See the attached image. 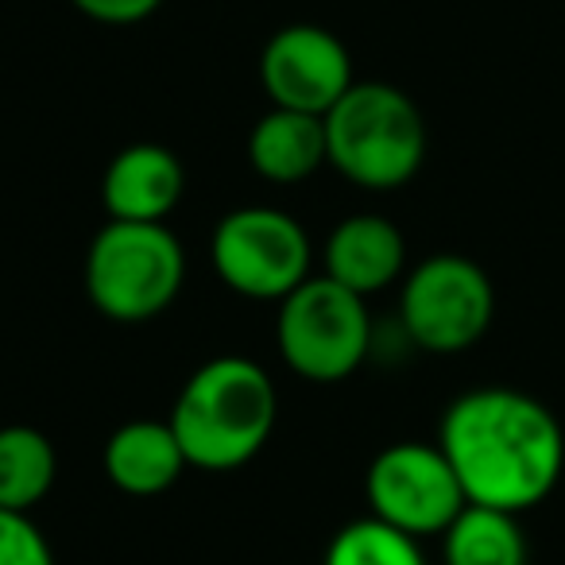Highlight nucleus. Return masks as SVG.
<instances>
[{
    "label": "nucleus",
    "instance_id": "f3484780",
    "mask_svg": "<svg viewBox=\"0 0 565 565\" xmlns=\"http://www.w3.org/2000/svg\"><path fill=\"white\" fill-rule=\"evenodd\" d=\"M0 565H55L47 534L32 523L28 511L0 508Z\"/></svg>",
    "mask_w": 565,
    "mask_h": 565
},
{
    "label": "nucleus",
    "instance_id": "2eb2a0df",
    "mask_svg": "<svg viewBox=\"0 0 565 565\" xmlns=\"http://www.w3.org/2000/svg\"><path fill=\"white\" fill-rule=\"evenodd\" d=\"M58 477V454L35 426H0V508L32 511Z\"/></svg>",
    "mask_w": 565,
    "mask_h": 565
},
{
    "label": "nucleus",
    "instance_id": "9d476101",
    "mask_svg": "<svg viewBox=\"0 0 565 565\" xmlns=\"http://www.w3.org/2000/svg\"><path fill=\"white\" fill-rule=\"evenodd\" d=\"M186 194L182 159L163 143H132L105 167L102 202L109 221H167Z\"/></svg>",
    "mask_w": 565,
    "mask_h": 565
},
{
    "label": "nucleus",
    "instance_id": "39448f33",
    "mask_svg": "<svg viewBox=\"0 0 565 565\" xmlns=\"http://www.w3.org/2000/svg\"><path fill=\"white\" fill-rule=\"evenodd\" d=\"M275 338L295 376L310 384H341L369 356L372 318L361 295L330 275H318L279 302Z\"/></svg>",
    "mask_w": 565,
    "mask_h": 565
},
{
    "label": "nucleus",
    "instance_id": "0eeeda50",
    "mask_svg": "<svg viewBox=\"0 0 565 565\" xmlns=\"http://www.w3.org/2000/svg\"><path fill=\"white\" fill-rule=\"evenodd\" d=\"M213 267L228 291L256 302L287 299L310 279V236L291 213L244 205L221 217L210 244Z\"/></svg>",
    "mask_w": 565,
    "mask_h": 565
},
{
    "label": "nucleus",
    "instance_id": "1a4fd4ad",
    "mask_svg": "<svg viewBox=\"0 0 565 565\" xmlns=\"http://www.w3.org/2000/svg\"><path fill=\"white\" fill-rule=\"evenodd\" d=\"M259 86L275 109L326 117L353 89V58L338 35L318 24L279 28L259 55Z\"/></svg>",
    "mask_w": 565,
    "mask_h": 565
},
{
    "label": "nucleus",
    "instance_id": "a211bd4d",
    "mask_svg": "<svg viewBox=\"0 0 565 565\" xmlns=\"http://www.w3.org/2000/svg\"><path fill=\"white\" fill-rule=\"evenodd\" d=\"M71 4L82 12V17L97 20V24L125 28V24H140V20H148L151 12H159L163 0H71Z\"/></svg>",
    "mask_w": 565,
    "mask_h": 565
},
{
    "label": "nucleus",
    "instance_id": "7ed1b4c3",
    "mask_svg": "<svg viewBox=\"0 0 565 565\" xmlns=\"http://www.w3.org/2000/svg\"><path fill=\"white\" fill-rule=\"evenodd\" d=\"M322 120L330 163L364 190L407 186L426 159V120L399 86L353 82Z\"/></svg>",
    "mask_w": 565,
    "mask_h": 565
},
{
    "label": "nucleus",
    "instance_id": "423d86ee",
    "mask_svg": "<svg viewBox=\"0 0 565 565\" xmlns=\"http://www.w3.org/2000/svg\"><path fill=\"white\" fill-rule=\"evenodd\" d=\"M399 318L418 349L454 356L472 349L495 318L488 271L461 252H438L403 279Z\"/></svg>",
    "mask_w": 565,
    "mask_h": 565
},
{
    "label": "nucleus",
    "instance_id": "20e7f679",
    "mask_svg": "<svg viewBox=\"0 0 565 565\" xmlns=\"http://www.w3.org/2000/svg\"><path fill=\"white\" fill-rule=\"evenodd\" d=\"M186 252L163 221H109L86 252V295L109 322L140 326L171 310Z\"/></svg>",
    "mask_w": 565,
    "mask_h": 565
},
{
    "label": "nucleus",
    "instance_id": "f8f14e48",
    "mask_svg": "<svg viewBox=\"0 0 565 565\" xmlns=\"http://www.w3.org/2000/svg\"><path fill=\"white\" fill-rule=\"evenodd\" d=\"M102 465L113 488L128 495H159L182 477V469H190L171 423H151V418L117 426L105 441Z\"/></svg>",
    "mask_w": 565,
    "mask_h": 565
},
{
    "label": "nucleus",
    "instance_id": "6e6552de",
    "mask_svg": "<svg viewBox=\"0 0 565 565\" xmlns=\"http://www.w3.org/2000/svg\"><path fill=\"white\" fill-rule=\"evenodd\" d=\"M364 492L372 515L411 539L446 534L469 503L449 457L426 441H395L380 449L364 477Z\"/></svg>",
    "mask_w": 565,
    "mask_h": 565
},
{
    "label": "nucleus",
    "instance_id": "f03ea898",
    "mask_svg": "<svg viewBox=\"0 0 565 565\" xmlns=\"http://www.w3.org/2000/svg\"><path fill=\"white\" fill-rule=\"evenodd\" d=\"M279 418V392L264 364L217 356L202 364L171 407V430L190 469L233 472L267 446Z\"/></svg>",
    "mask_w": 565,
    "mask_h": 565
},
{
    "label": "nucleus",
    "instance_id": "4468645a",
    "mask_svg": "<svg viewBox=\"0 0 565 565\" xmlns=\"http://www.w3.org/2000/svg\"><path fill=\"white\" fill-rule=\"evenodd\" d=\"M441 557L446 565H526L531 546H526L519 515L465 503V511L441 534Z\"/></svg>",
    "mask_w": 565,
    "mask_h": 565
},
{
    "label": "nucleus",
    "instance_id": "dca6fc26",
    "mask_svg": "<svg viewBox=\"0 0 565 565\" xmlns=\"http://www.w3.org/2000/svg\"><path fill=\"white\" fill-rule=\"evenodd\" d=\"M326 565H426V557L418 550V539L369 515L333 534Z\"/></svg>",
    "mask_w": 565,
    "mask_h": 565
},
{
    "label": "nucleus",
    "instance_id": "ddd939ff",
    "mask_svg": "<svg viewBox=\"0 0 565 565\" xmlns=\"http://www.w3.org/2000/svg\"><path fill=\"white\" fill-rule=\"evenodd\" d=\"M248 159L256 167L259 179L291 186L330 163V148H326V120L315 113H295V109H275L256 120L248 136Z\"/></svg>",
    "mask_w": 565,
    "mask_h": 565
},
{
    "label": "nucleus",
    "instance_id": "f257e3e1",
    "mask_svg": "<svg viewBox=\"0 0 565 565\" xmlns=\"http://www.w3.org/2000/svg\"><path fill=\"white\" fill-rule=\"evenodd\" d=\"M465 500L511 515L539 508L565 472V430L542 399L515 387L457 395L438 426Z\"/></svg>",
    "mask_w": 565,
    "mask_h": 565
},
{
    "label": "nucleus",
    "instance_id": "9b49d317",
    "mask_svg": "<svg viewBox=\"0 0 565 565\" xmlns=\"http://www.w3.org/2000/svg\"><path fill=\"white\" fill-rule=\"evenodd\" d=\"M407 267V241L399 225L380 213H353L326 241V275L361 299L392 287Z\"/></svg>",
    "mask_w": 565,
    "mask_h": 565
}]
</instances>
